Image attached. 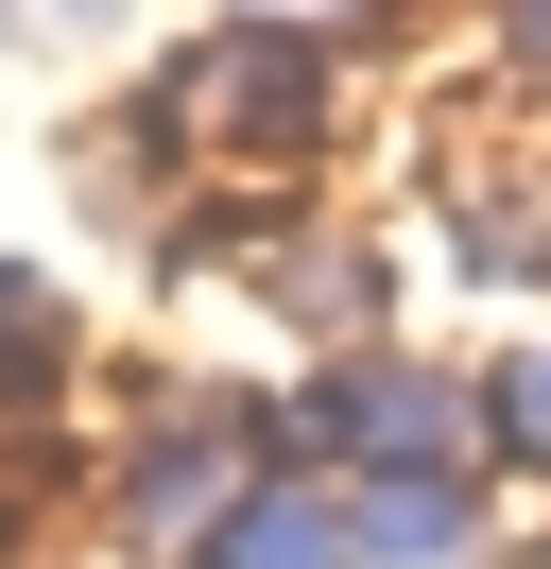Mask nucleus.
<instances>
[{
    "instance_id": "f257e3e1",
    "label": "nucleus",
    "mask_w": 551,
    "mask_h": 569,
    "mask_svg": "<svg viewBox=\"0 0 551 569\" xmlns=\"http://www.w3.org/2000/svg\"><path fill=\"white\" fill-rule=\"evenodd\" d=\"M344 535H362V569H448L482 535L465 466H413V483H344Z\"/></svg>"
},
{
    "instance_id": "f03ea898",
    "label": "nucleus",
    "mask_w": 551,
    "mask_h": 569,
    "mask_svg": "<svg viewBox=\"0 0 551 569\" xmlns=\"http://www.w3.org/2000/svg\"><path fill=\"white\" fill-rule=\"evenodd\" d=\"M190 569H362V535H344V483H259L224 535H207Z\"/></svg>"
},
{
    "instance_id": "7ed1b4c3",
    "label": "nucleus",
    "mask_w": 551,
    "mask_h": 569,
    "mask_svg": "<svg viewBox=\"0 0 551 569\" xmlns=\"http://www.w3.org/2000/svg\"><path fill=\"white\" fill-rule=\"evenodd\" d=\"M482 449L551 483V346H517V362H500V397H482Z\"/></svg>"
},
{
    "instance_id": "20e7f679",
    "label": "nucleus",
    "mask_w": 551,
    "mask_h": 569,
    "mask_svg": "<svg viewBox=\"0 0 551 569\" xmlns=\"http://www.w3.org/2000/svg\"><path fill=\"white\" fill-rule=\"evenodd\" d=\"M34 397H52V293H34V277H0V431H18Z\"/></svg>"
}]
</instances>
